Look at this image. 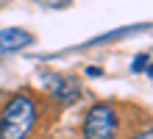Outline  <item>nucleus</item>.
<instances>
[{"label": "nucleus", "mask_w": 153, "mask_h": 139, "mask_svg": "<svg viewBox=\"0 0 153 139\" xmlns=\"http://www.w3.org/2000/svg\"><path fill=\"white\" fill-rule=\"evenodd\" d=\"M53 95L61 103H73V100H78V83L73 78H53Z\"/></svg>", "instance_id": "nucleus-4"}, {"label": "nucleus", "mask_w": 153, "mask_h": 139, "mask_svg": "<svg viewBox=\"0 0 153 139\" xmlns=\"http://www.w3.org/2000/svg\"><path fill=\"white\" fill-rule=\"evenodd\" d=\"M148 59H150V56H139V59H137V64H134V70H142V67L148 64ZM145 70H148V67H145Z\"/></svg>", "instance_id": "nucleus-5"}, {"label": "nucleus", "mask_w": 153, "mask_h": 139, "mask_svg": "<svg viewBox=\"0 0 153 139\" xmlns=\"http://www.w3.org/2000/svg\"><path fill=\"white\" fill-rule=\"evenodd\" d=\"M36 125V103L28 95H14L0 114V139H28Z\"/></svg>", "instance_id": "nucleus-1"}, {"label": "nucleus", "mask_w": 153, "mask_h": 139, "mask_svg": "<svg viewBox=\"0 0 153 139\" xmlns=\"http://www.w3.org/2000/svg\"><path fill=\"white\" fill-rule=\"evenodd\" d=\"M134 139H153V134H150V131H142V134H137Z\"/></svg>", "instance_id": "nucleus-7"}, {"label": "nucleus", "mask_w": 153, "mask_h": 139, "mask_svg": "<svg viewBox=\"0 0 153 139\" xmlns=\"http://www.w3.org/2000/svg\"><path fill=\"white\" fill-rule=\"evenodd\" d=\"M31 42V33L22 31V28H8V31L0 33V53H14V50H22L25 45Z\"/></svg>", "instance_id": "nucleus-3"}, {"label": "nucleus", "mask_w": 153, "mask_h": 139, "mask_svg": "<svg viewBox=\"0 0 153 139\" xmlns=\"http://www.w3.org/2000/svg\"><path fill=\"white\" fill-rule=\"evenodd\" d=\"M117 114L109 103H97L84 117V139H114Z\"/></svg>", "instance_id": "nucleus-2"}, {"label": "nucleus", "mask_w": 153, "mask_h": 139, "mask_svg": "<svg viewBox=\"0 0 153 139\" xmlns=\"http://www.w3.org/2000/svg\"><path fill=\"white\" fill-rule=\"evenodd\" d=\"M42 3H48V6H67L70 0H42Z\"/></svg>", "instance_id": "nucleus-6"}]
</instances>
